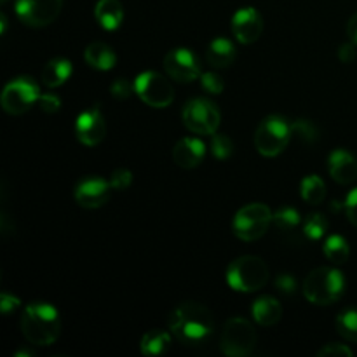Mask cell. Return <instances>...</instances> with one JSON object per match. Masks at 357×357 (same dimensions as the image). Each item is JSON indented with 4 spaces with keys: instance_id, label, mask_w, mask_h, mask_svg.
Listing matches in <instances>:
<instances>
[{
    "instance_id": "obj_1",
    "label": "cell",
    "mask_w": 357,
    "mask_h": 357,
    "mask_svg": "<svg viewBox=\"0 0 357 357\" xmlns=\"http://www.w3.org/2000/svg\"><path fill=\"white\" fill-rule=\"evenodd\" d=\"M169 331L178 342L188 347L202 345L215 330L213 316L197 302H183L169 314Z\"/></svg>"
},
{
    "instance_id": "obj_2",
    "label": "cell",
    "mask_w": 357,
    "mask_h": 357,
    "mask_svg": "<svg viewBox=\"0 0 357 357\" xmlns=\"http://www.w3.org/2000/svg\"><path fill=\"white\" fill-rule=\"evenodd\" d=\"M21 331L33 345H52L61 331L58 310L45 302H33L24 309L21 317Z\"/></svg>"
},
{
    "instance_id": "obj_3",
    "label": "cell",
    "mask_w": 357,
    "mask_h": 357,
    "mask_svg": "<svg viewBox=\"0 0 357 357\" xmlns=\"http://www.w3.org/2000/svg\"><path fill=\"white\" fill-rule=\"evenodd\" d=\"M344 291L345 278L337 268H316L303 282V295L314 305H331L342 298Z\"/></svg>"
},
{
    "instance_id": "obj_4",
    "label": "cell",
    "mask_w": 357,
    "mask_h": 357,
    "mask_svg": "<svg viewBox=\"0 0 357 357\" xmlns=\"http://www.w3.org/2000/svg\"><path fill=\"white\" fill-rule=\"evenodd\" d=\"M268 281V267L258 257H241L227 268V282L232 289L241 293H255L264 288Z\"/></svg>"
},
{
    "instance_id": "obj_5",
    "label": "cell",
    "mask_w": 357,
    "mask_h": 357,
    "mask_svg": "<svg viewBox=\"0 0 357 357\" xmlns=\"http://www.w3.org/2000/svg\"><path fill=\"white\" fill-rule=\"evenodd\" d=\"M293 131L291 124L279 115H268L255 132V146L265 157H275L288 146Z\"/></svg>"
},
{
    "instance_id": "obj_6",
    "label": "cell",
    "mask_w": 357,
    "mask_h": 357,
    "mask_svg": "<svg viewBox=\"0 0 357 357\" xmlns=\"http://www.w3.org/2000/svg\"><path fill=\"white\" fill-rule=\"evenodd\" d=\"M272 218H274V213L268 206L260 204V202L248 204L234 216V234L246 243L257 241L267 234L268 227L272 225Z\"/></svg>"
},
{
    "instance_id": "obj_7",
    "label": "cell",
    "mask_w": 357,
    "mask_h": 357,
    "mask_svg": "<svg viewBox=\"0 0 357 357\" xmlns=\"http://www.w3.org/2000/svg\"><path fill=\"white\" fill-rule=\"evenodd\" d=\"M258 335L253 324L244 317H232L222 333V352L229 357H246L253 352Z\"/></svg>"
},
{
    "instance_id": "obj_8",
    "label": "cell",
    "mask_w": 357,
    "mask_h": 357,
    "mask_svg": "<svg viewBox=\"0 0 357 357\" xmlns=\"http://www.w3.org/2000/svg\"><path fill=\"white\" fill-rule=\"evenodd\" d=\"M181 119H183L185 128L195 135H215L222 122V115L216 105L202 98L188 101L185 105Z\"/></svg>"
},
{
    "instance_id": "obj_9",
    "label": "cell",
    "mask_w": 357,
    "mask_h": 357,
    "mask_svg": "<svg viewBox=\"0 0 357 357\" xmlns=\"http://www.w3.org/2000/svg\"><path fill=\"white\" fill-rule=\"evenodd\" d=\"M40 93L38 86L31 77H17L13 82L3 87L2 93V108L10 115H23L37 103Z\"/></svg>"
},
{
    "instance_id": "obj_10",
    "label": "cell",
    "mask_w": 357,
    "mask_h": 357,
    "mask_svg": "<svg viewBox=\"0 0 357 357\" xmlns=\"http://www.w3.org/2000/svg\"><path fill=\"white\" fill-rule=\"evenodd\" d=\"M136 94L143 103L153 108H166L174 101V89L169 80L157 72H143L136 77Z\"/></svg>"
},
{
    "instance_id": "obj_11",
    "label": "cell",
    "mask_w": 357,
    "mask_h": 357,
    "mask_svg": "<svg viewBox=\"0 0 357 357\" xmlns=\"http://www.w3.org/2000/svg\"><path fill=\"white\" fill-rule=\"evenodd\" d=\"M63 0H17L16 14L21 23L33 28L51 24L59 16Z\"/></svg>"
},
{
    "instance_id": "obj_12",
    "label": "cell",
    "mask_w": 357,
    "mask_h": 357,
    "mask_svg": "<svg viewBox=\"0 0 357 357\" xmlns=\"http://www.w3.org/2000/svg\"><path fill=\"white\" fill-rule=\"evenodd\" d=\"M164 68L178 82H194L201 77L199 58L188 49H173L164 56Z\"/></svg>"
},
{
    "instance_id": "obj_13",
    "label": "cell",
    "mask_w": 357,
    "mask_h": 357,
    "mask_svg": "<svg viewBox=\"0 0 357 357\" xmlns=\"http://www.w3.org/2000/svg\"><path fill=\"white\" fill-rule=\"evenodd\" d=\"M75 135L79 142L86 146H96L103 142L105 135H107V122H105L100 108H89L79 115L75 124Z\"/></svg>"
},
{
    "instance_id": "obj_14",
    "label": "cell",
    "mask_w": 357,
    "mask_h": 357,
    "mask_svg": "<svg viewBox=\"0 0 357 357\" xmlns=\"http://www.w3.org/2000/svg\"><path fill=\"white\" fill-rule=\"evenodd\" d=\"M112 183L98 176L84 178L75 187V201L87 209L101 208L110 199Z\"/></svg>"
},
{
    "instance_id": "obj_15",
    "label": "cell",
    "mask_w": 357,
    "mask_h": 357,
    "mask_svg": "<svg viewBox=\"0 0 357 357\" xmlns=\"http://www.w3.org/2000/svg\"><path fill=\"white\" fill-rule=\"evenodd\" d=\"M232 31L234 37L241 44L248 45L257 42L264 31V20H261L260 13L253 7H244V9L237 10L232 17Z\"/></svg>"
},
{
    "instance_id": "obj_16",
    "label": "cell",
    "mask_w": 357,
    "mask_h": 357,
    "mask_svg": "<svg viewBox=\"0 0 357 357\" xmlns=\"http://www.w3.org/2000/svg\"><path fill=\"white\" fill-rule=\"evenodd\" d=\"M328 169L331 178L340 185H349L357 180V159L344 149L331 152L328 159Z\"/></svg>"
},
{
    "instance_id": "obj_17",
    "label": "cell",
    "mask_w": 357,
    "mask_h": 357,
    "mask_svg": "<svg viewBox=\"0 0 357 357\" xmlns=\"http://www.w3.org/2000/svg\"><path fill=\"white\" fill-rule=\"evenodd\" d=\"M206 155V145L197 138H183L174 145L173 160L183 169H194Z\"/></svg>"
},
{
    "instance_id": "obj_18",
    "label": "cell",
    "mask_w": 357,
    "mask_h": 357,
    "mask_svg": "<svg viewBox=\"0 0 357 357\" xmlns=\"http://www.w3.org/2000/svg\"><path fill=\"white\" fill-rule=\"evenodd\" d=\"M251 314H253V319L257 321L260 326H274L281 321L282 316V307L279 303V300H275L274 296H261L251 307Z\"/></svg>"
},
{
    "instance_id": "obj_19",
    "label": "cell",
    "mask_w": 357,
    "mask_h": 357,
    "mask_svg": "<svg viewBox=\"0 0 357 357\" xmlns=\"http://www.w3.org/2000/svg\"><path fill=\"white\" fill-rule=\"evenodd\" d=\"M84 59H86L91 68L101 70V72L112 70L117 63V56H115L114 49L105 44V42H93V44L87 45L86 51H84Z\"/></svg>"
},
{
    "instance_id": "obj_20",
    "label": "cell",
    "mask_w": 357,
    "mask_h": 357,
    "mask_svg": "<svg viewBox=\"0 0 357 357\" xmlns=\"http://www.w3.org/2000/svg\"><path fill=\"white\" fill-rule=\"evenodd\" d=\"M70 75H72V63H70L68 59L56 58L51 59V61L42 68L40 79L45 87L54 89V87L63 86V84L70 79Z\"/></svg>"
},
{
    "instance_id": "obj_21",
    "label": "cell",
    "mask_w": 357,
    "mask_h": 357,
    "mask_svg": "<svg viewBox=\"0 0 357 357\" xmlns=\"http://www.w3.org/2000/svg\"><path fill=\"white\" fill-rule=\"evenodd\" d=\"M94 16L105 30H117L124 20V9L119 0H100L94 9Z\"/></svg>"
},
{
    "instance_id": "obj_22",
    "label": "cell",
    "mask_w": 357,
    "mask_h": 357,
    "mask_svg": "<svg viewBox=\"0 0 357 357\" xmlns=\"http://www.w3.org/2000/svg\"><path fill=\"white\" fill-rule=\"evenodd\" d=\"M237 52L229 38H215L208 47V61L215 68H227L234 63Z\"/></svg>"
},
{
    "instance_id": "obj_23",
    "label": "cell",
    "mask_w": 357,
    "mask_h": 357,
    "mask_svg": "<svg viewBox=\"0 0 357 357\" xmlns=\"http://www.w3.org/2000/svg\"><path fill=\"white\" fill-rule=\"evenodd\" d=\"M171 347V335L162 330H150L149 333L143 335L139 342V351L146 357L162 356L169 351Z\"/></svg>"
},
{
    "instance_id": "obj_24",
    "label": "cell",
    "mask_w": 357,
    "mask_h": 357,
    "mask_svg": "<svg viewBox=\"0 0 357 357\" xmlns=\"http://www.w3.org/2000/svg\"><path fill=\"white\" fill-rule=\"evenodd\" d=\"M272 223L278 229V232H281L282 236L286 237H295L300 230V223H302V218H300L298 211L293 208H281L274 213V218H272Z\"/></svg>"
},
{
    "instance_id": "obj_25",
    "label": "cell",
    "mask_w": 357,
    "mask_h": 357,
    "mask_svg": "<svg viewBox=\"0 0 357 357\" xmlns=\"http://www.w3.org/2000/svg\"><path fill=\"white\" fill-rule=\"evenodd\" d=\"M300 190H302V199L307 204L317 206L324 201V197H326V185H324V181L321 180L317 174L307 176L305 180L302 181Z\"/></svg>"
},
{
    "instance_id": "obj_26",
    "label": "cell",
    "mask_w": 357,
    "mask_h": 357,
    "mask_svg": "<svg viewBox=\"0 0 357 357\" xmlns=\"http://www.w3.org/2000/svg\"><path fill=\"white\" fill-rule=\"evenodd\" d=\"M323 250H324V257H326L331 264L342 265L349 260V257H351V248H349V243L340 236L328 237Z\"/></svg>"
},
{
    "instance_id": "obj_27",
    "label": "cell",
    "mask_w": 357,
    "mask_h": 357,
    "mask_svg": "<svg viewBox=\"0 0 357 357\" xmlns=\"http://www.w3.org/2000/svg\"><path fill=\"white\" fill-rule=\"evenodd\" d=\"M337 330L345 340L357 344V309H347L338 314Z\"/></svg>"
},
{
    "instance_id": "obj_28",
    "label": "cell",
    "mask_w": 357,
    "mask_h": 357,
    "mask_svg": "<svg viewBox=\"0 0 357 357\" xmlns=\"http://www.w3.org/2000/svg\"><path fill=\"white\" fill-rule=\"evenodd\" d=\"M328 232V220L319 213H312L307 216L305 223H303V234L307 239L319 241L324 234Z\"/></svg>"
},
{
    "instance_id": "obj_29",
    "label": "cell",
    "mask_w": 357,
    "mask_h": 357,
    "mask_svg": "<svg viewBox=\"0 0 357 357\" xmlns=\"http://www.w3.org/2000/svg\"><path fill=\"white\" fill-rule=\"evenodd\" d=\"M211 153L218 160H227L234 153V143L227 135H211Z\"/></svg>"
},
{
    "instance_id": "obj_30",
    "label": "cell",
    "mask_w": 357,
    "mask_h": 357,
    "mask_svg": "<svg viewBox=\"0 0 357 357\" xmlns=\"http://www.w3.org/2000/svg\"><path fill=\"white\" fill-rule=\"evenodd\" d=\"M291 131L300 142L307 143V145L317 139V129L310 121H296L295 124H291Z\"/></svg>"
},
{
    "instance_id": "obj_31",
    "label": "cell",
    "mask_w": 357,
    "mask_h": 357,
    "mask_svg": "<svg viewBox=\"0 0 357 357\" xmlns=\"http://www.w3.org/2000/svg\"><path fill=\"white\" fill-rule=\"evenodd\" d=\"M201 84H202V89L209 94H220L223 93V89H225V82H223L222 77L215 72L202 73Z\"/></svg>"
},
{
    "instance_id": "obj_32",
    "label": "cell",
    "mask_w": 357,
    "mask_h": 357,
    "mask_svg": "<svg viewBox=\"0 0 357 357\" xmlns=\"http://www.w3.org/2000/svg\"><path fill=\"white\" fill-rule=\"evenodd\" d=\"M110 93L117 100H128L132 93H136V87L128 79H117L110 86Z\"/></svg>"
},
{
    "instance_id": "obj_33",
    "label": "cell",
    "mask_w": 357,
    "mask_h": 357,
    "mask_svg": "<svg viewBox=\"0 0 357 357\" xmlns=\"http://www.w3.org/2000/svg\"><path fill=\"white\" fill-rule=\"evenodd\" d=\"M131 181H132L131 171L124 169V167H121V169H115L110 176V183H112V188H114V190H126V188H129Z\"/></svg>"
},
{
    "instance_id": "obj_34",
    "label": "cell",
    "mask_w": 357,
    "mask_h": 357,
    "mask_svg": "<svg viewBox=\"0 0 357 357\" xmlns=\"http://www.w3.org/2000/svg\"><path fill=\"white\" fill-rule=\"evenodd\" d=\"M317 356L319 357H351L352 351L347 347V345L342 344H328L324 345L323 349L317 351Z\"/></svg>"
},
{
    "instance_id": "obj_35",
    "label": "cell",
    "mask_w": 357,
    "mask_h": 357,
    "mask_svg": "<svg viewBox=\"0 0 357 357\" xmlns=\"http://www.w3.org/2000/svg\"><path fill=\"white\" fill-rule=\"evenodd\" d=\"M38 105H40V110L44 112V114L51 115L59 110L61 101H59V98L56 96V94H40V98H38Z\"/></svg>"
},
{
    "instance_id": "obj_36",
    "label": "cell",
    "mask_w": 357,
    "mask_h": 357,
    "mask_svg": "<svg viewBox=\"0 0 357 357\" xmlns=\"http://www.w3.org/2000/svg\"><path fill=\"white\" fill-rule=\"evenodd\" d=\"M275 288L284 295H293L296 291V281L291 274H281L275 279Z\"/></svg>"
},
{
    "instance_id": "obj_37",
    "label": "cell",
    "mask_w": 357,
    "mask_h": 357,
    "mask_svg": "<svg viewBox=\"0 0 357 357\" xmlns=\"http://www.w3.org/2000/svg\"><path fill=\"white\" fill-rule=\"evenodd\" d=\"M345 211H347L349 222L357 227V188H354L345 199Z\"/></svg>"
},
{
    "instance_id": "obj_38",
    "label": "cell",
    "mask_w": 357,
    "mask_h": 357,
    "mask_svg": "<svg viewBox=\"0 0 357 357\" xmlns=\"http://www.w3.org/2000/svg\"><path fill=\"white\" fill-rule=\"evenodd\" d=\"M17 307H20V298L17 296L9 295V293H2L0 295V310H2L3 316H9Z\"/></svg>"
},
{
    "instance_id": "obj_39",
    "label": "cell",
    "mask_w": 357,
    "mask_h": 357,
    "mask_svg": "<svg viewBox=\"0 0 357 357\" xmlns=\"http://www.w3.org/2000/svg\"><path fill=\"white\" fill-rule=\"evenodd\" d=\"M338 58H340L342 63H352L357 58V49L354 42L351 44H344L338 51Z\"/></svg>"
},
{
    "instance_id": "obj_40",
    "label": "cell",
    "mask_w": 357,
    "mask_h": 357,
    "mask_svg": "<svg viewBox=\"0 0 357 357\" xmlns=\"http://www.w3.org/2000/svg\"><path fill=\"white\" fill-rule=\"evenodd\" d=\"M347 35H349V38H351V42L357 44V13L351 17V20H349Z\"/></svg>"
},
{
    "instance_id": "obj_41",
    "label": "cell",
    "mask_w": 357,
    "mask_h": 357,
    "mask_svg": "<svg viewBox=\"0 0 357 357\" xmlns=\"http://www.w3.org/2000/svg\"><path fill=\"white\" fill-rule=\"evenodd\" d=\"M3 2H6V0H3Z\"/></svg>"
}]
</instances>
